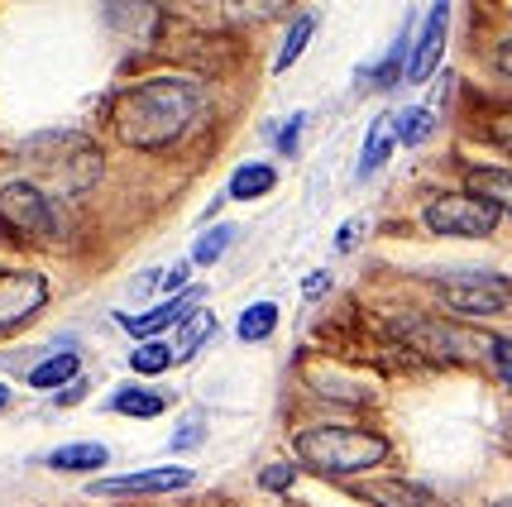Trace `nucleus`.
<instances>
[{
    "mask_svg": "<svg viewBox=\"0 0 512 507\" xmlns=\"http://www.w3.org/2000/svg\"><path fill=\"white\" fill-rule=\"evenodd\" d=\"M201 115V91L182 77H149L106 101V125L130 149H168Z\"/></svg>",
    "mask_w": 512,
    "mask_h": 507,
    "instance_id": "f257e3e1",
    "label": "nucleus"
},
{
    "mask_svg": "<svg viewBox=\"0 0 512 507\" xmlns=\"http://www.w3.org/2000/svg\"><path fill=\"white\" fill-rule=\"evenodd\" d=\"M383 455H388V441L374 436V431L321 426V431L297 436V460L316 469V474H326V479H345V474H359V469H374Z\"/></svg>",
    "mask_w": 512,
    "mask_h": 507,
    "instance_id": "f03ea898",
    "label": "nucleus"
},
{
    "mask_svg": "<svg viewBox=\"0 0 512 507\" xmlns=\"http://www.w3.org/2000/svg\"><path fill=\"white\" fill-rule=\"evenodd\" d=\"M24 158L44 173V182L53 192H67V197L101 177V149H91L87 139H77V134H63V154H53V139L39 134V139L24 144Z\"/></svg>",
    "mask_w": 512,
    "mask_h": 507,
    "instance_id": "7ed1b4c3",
    "label": "nucleus"
},
{
    "mask_svg": "<svg viewBox=\"0 0 512 507\" xmlns=\"http://www.w3.org/2000/svg\"><path fill=\"white\" fill-rule=\"evenodd\" d=\"M0 230L15 240H48L53 235V211L39 182H5L0 187Z\"/></svg>",
    "mask_w": 512,
    "mask_h": 507,
    "instance_id": "20e7f679",
    "label": "nucleus"
},
{
    "mask_svg": "<svg viewBox=\"0 0 512 507\" xmlns=\"http://www.w3.org/2000/svg\"><path fill=\"white\" fill-rule=\"evenodd\" d=\"M426 225L436 235H465V240H484L498 230V206H489L474 192H450L426 206Z\"/></svg>",
    "mask_w": 512,
    "mask_h": 507,
    "instance_id": "39448f33",
    "label": "nucleus"
},
{
    "mask_svg": "<svg viewBox=\"0 0 512 507\" xmlns=\"http://www.w3.org/2000/svg\"><path fill=\"white\" fill-rule=\"evenodd\" d=\"M441 297L460 316H493V311L508 307V283L493 273H455L441 283Z\"/></svg>",
    "mask_w": 512,
    "mask_h": 507,
    "instance_id": "423d86ee",
    "label": "nucleus"
},
{
    "mask_svg": "<svg viewBox=\"0 0 512 507\" xmlns=\"http://www.w3.org/2000/svg\"><path fill=\"white\" fill-rule=\"evenodd\" d=\"M187 484H192V469L158 464V469L125 474V479H96L87 493H91V498H134V493H178V488H187Z\"/></svg>",
    "mask_w": 512,
    "mask_h": 507,
    "instance_id": "0eeeda50",
    "label": "nucleus"
},
{
    "mask_svg": "<svg viewBox=\"0 0 512 507\" xmlns=\"http://www.w3.org/2000/svg\"><path fill=\"white\" fill-rule=\"evenodd\" d=\"M446 29H450V0H436L422 24V34H417V44L407 53V82H426L441 67V58H446Z\"/></svg>",
    "mask_w": 512,
    "mask_h": 507,
    "instance_id": "6e6552de",
    "label": "nucleus"
},
{
    "mask_svg": "<svg viewBox=\"0 0 512 507\" xmlns=\"http://www.w3.org/2000/svg\"><path fill=\"white\" fill-rule=\"evenodd\" d=\"M48 302V283L39 273H0V331L29 321Z\"/></svg>",
    "mask_w": 512,
    "mask_h": 507,
    "instance_id": "1a4fd4ad",
    "label": "nucleus"
},
{
    "mask_svg": "<svg viewBox=\"0 0 512 507\" xmlns=\"http://www.w3.org/2000/svg\"><path fill=\"white\" fill-rule=\"evenodd\" d=\"M106 20H111V29L125 34L130 44L154 48V39H158V5L154 0H111Z\"/></svg>",
    "mask_w": 512,
    "mask_h": 507,
    "instance_id": "9d476101",
    "label": "nucleus"
},
{
    "mask_svg": "<svg viewBox=\"0 0 512 507\" xmlns=\"http://www.w3.org/2000/svg\"><path fill=\"white\" fill-rule=\"evenodd\" d=\"M197 302H201V287H187L182 297H168L163 307L144 311V316H115V321H120V326H125V331H130L134 340H149V335H158L163 326H173V321H182V316H187V311L197 307Z\"/></svg>",
    "mask_w": 512,
    "mask_h": 507,
    "instance_id": "9b49d317",
    "label": "nucleus"
},
{
    "mask_svg": "<svg viewBox=\"0 0 512 507\" xmlns=\"http://www.w3.org/2000/svg\"><path fill=\"white\" fill-rule=\"evenodd\" d=\"M407 340L426 354V359H460L465 354V340L460 331H450V326H436V321H412L407 326Z\"/></svg>",
    "mask_w": 512,
    "mask_h": 507,
    "instance_id": "f8f14e48",
    "label": "nucleus"
},
{
    "mask_svg": "<svg viewBox=\"0 0 512 507\" xmlns=\"http://www.w3.org/2000/svg\"><path fill=\"white\" fill-rule=\"evenodd\" d=\"M469 192L484 197L489 206H498V216H512V168H469Z\"/></svg>",
    "mask_w": 512,
    "mask_h": 507,
    "instance_id": "ddd939ff",
    "label": "nucleus"
},
{
    "mask_svg": "<svg viewBox=\"0 0 512 507\" xmlns=\"http://www.w3.org/2000/svg\"><path fill=\"white\" fill-rule=\"evenodd\" d=\"M359 498H369V503H379V507H436L431 493L402 484V479H374V484L359 488Z\"/></svg>",
    "mask_w": 512,
    "mask_h": 507,
    "instance_id": "4468645a",
    "label": "nucleus"
},
{
    "mask_svg": "<svg viewBox=\"0 0 512 507\" xmlns=\"http://www.w3.org/2000/svg\"><path fill=\"white\" fill-rule=\"evenodd\" d=\"M393 144H398V139H393V120H379L374 130L364 134V149H359V182H369V177L388 163Z\"/></svg>",
    "mask_w": 512,
    "mask_h": 507,
    "instance_id": "2eb2a0df",
    "label": "nucleus"
},
{
    "mask_svg": "<svg viewBox=\"0 0 512 507\" xmlns=\"http://www.w3.org/2000/svg\"><path fill=\"white\" fill-rule=\"evenodd\" d=\"M407 48H412V15H407V24L398 29L393 48L383 53V63L374 67V87H379V91H388L393 82H402V77H407Z\"/></svg>",
    "mask_w": 512,
    "mask_h": 507,
    "instance_id": "dca6fc26",
    "label": "nucleus"
},
{
    "mask_svg": "<svg viewBox=\"0 0 512 507\" xmlns=\"http://www.w3.org/2000/svg\"><path fill=\"white\" fill-rule=\"evenodd\" d=\"M273 182H278V173H273L268 163H240L235 177H230V197L235 201H259L264 192H273Z\"/></svg>",
    "mask_w": 512,
    "mask_h": 507,
    "instance_id": "f3484780",
    "label": "nucleus"
},
{
    "mask_svg": "<svg viewBox=\"0 0 512 507\" xmlns=\"http://www.w3.org/2000/svg\"><path fill=\"white\" fill-rule=\"evenodd\" d=\"M312 34H316V15L312 10H302L297 20H292L288 29V39H283V48H278V58H273V72H288L302 53H307V44H312Z\"/></svg>",
    "mask_w": 512,
    "mask_h": 507,
    "instance_id": "a211bd4d",
    "label": "nucleus"
},
{
    "mask_svg": "<svg viewBox=\"0 0 512 507\" xmlns=\"http://www.w3.org/2000/svg\"><path fill=\"white\" fill-rule=\"evenodd\" d=\"M111 407L120 412V417H158L163 407H168V397L154 393V388H120V393L111 397Z\"/></svg>",
    "mask_w": 512,
    "mask_h": 507,
    "instance_id": "6ab92c4d",
    "label": "nucleus"
},
{
    "mask_svg": "<svg viewBox=\"0 0 512 507\" xmlns=\"http://www.w3.org/2000/svg\"><path fill=\"white\" fill-rule=\"evenodd\" d=\"M216 331V316L211 311H187L182 316V335H178V354L182 359H192V354L201 350V340Z\"/></svg>",
    "mask_w": 512,
    "mask_h": 507,
    "instance_id": "aec40b11",
    "label": "nucleus"
},
{
    "mask_svg": "<svg viewBox=\"0 0 512 507\" xmlns=\"http://www.w3.org/2000/svg\"><path fill=\"white\" fill-rule=\"evenodd\" d=\"M53 469H101L106 464V445H63L48 455Z\"/></svg>",
    "mask_w": 512,
    "mask_h": 507,
    "instance_id": "412c9836",
    "label": "nucleus"
},
{
    "mask_svg": "<svg viewBox=\"0 0 512 507\" xmlns=\"http://www.w3.org/2000/svg\"><path fill=\"white\" fill-rule=\"evenodd\" d=\"M426 134H431V111H426V106H412V111H402L398 120H393V139L407 144V149L426 144Z\"/></svg>",
    "mask_w": 512,
    "mask_h": 507,
    "instance_id": "4be33fe9",
    "label": "nucleus"
},
{
    "mask_svg": "<svg viewBox=\"0 0 512 507\" xmlns=\"http://www.w3.org/2000/svg\"><path fill=\"white\" fill-rule=\"evenodd\" d=\"M273 326H278V307L273 302H254V307H245V316H240V340H268L273 335Z\"/></svg>",
    "mask_w": 512,
    "mask_h": 507,
    "instance_id": "5701e85b",
    "label": "nucleus"
},
{
    "mask_svg": "<svg viewBox=\"0 0 512 507\" xmlns=\"http://www.w3.org/2000/svg\"><path fill=\"white\" fill-rule=\"evenodd\" d=\"M72 374H77V359H72V354H53L39 369H29V383H34V388H63Z\"/></svg>",
    "mask_w": 512,
    "mask_h": 507,
    "instance_id": "b1692460",
    "label": "nucleus"
},
{
    "mask_svg": "<svg viewBox=\"0 0 512 507\" xmlns=\"http://www.w3.org/2000/svg\"><path fill=\"white\" fill-rule=\"evenodd\" d=\"M230 240H235V225H216V230H206V235L197 240V249H192V264H201V268L216 264L225 249H230Z\"/></svg>",
    "mask_w": 512,
    "mask_h": 507,
    "instance_id": "393cba45",
    "label": "nucleus"
},
{
    "mask_svg": "<svg viewBox=\"0 0 512 507\" xmlns=\"http://www.w3.org/2000/svg\"><path fill=\"white\" fill-rule=\"evenodd\" d=\"M134 374H163L168 364H173V350L168 345H158V340H149V345H139V350L130 354Z\"/></svg>",
    "mask_w": 512,
    "mask_h": 507,
    "instance_id": "a878e982",
    "label": "nucleus"
},
{
    "mask_svg": "<svg viewBox=\"0 0 512 507\" xmlns=\"http://www.w3.org/2000/svg\"><path fill=\"white\" fill-rule=\"evenodd\" d=\"M225 10L235 20H273L278 10H288V0H225Z\"/></svg>",
    "mask_w": 512,
    "mask_h": 507,
    "instance_id": "bb28decb",
    "label": "nucleus"
},
{
    "mask_svg": "<svg viewBox=\"0 0 512 507\" xmlns=\"http://www.w3.org/2000/svg\"><path fill=\"white\" fill-rule=\"evenodd\" d=\"M302 125H307V115H292V120H283V125H278V149H283V154H297V149H302Z\"/></svg>",
    "mask_w": 512,
    "mask_h": 507,
    "instance_id": "cd10ccee",
    "label": "nucleus"
},
{
    "mask_svg": "<svg viewBox=\"0 0 512 507\" xmlns=\"http://www.w3.org/2000/svg\"><path fill=\"white\" fill-rule=\"evenodd\" d=\"M201 431H206V421H201V417L182 421V426H178V436H173V450H178V455H182V450H197V445L206 441Z\"/></svg>",
    "mask_w": 512,
    "mask_h": 507,
    "instance_id": "c85d7f7f",
    "label": "nucleus"
},
{
    "mask_svg": "<svg viewBox=\"0 0 512 507\" xmlns=\"http://www.w3.org/2000/svg\"><path fill=\"white\" fill-rule=\"evenodd\" d=\"M292 479H297V469H292V464H268L264 474H259V484L273 488V493H283V488H292Z\"/></svg>",
    "mask_w": 512,
    "mask_h": 507,
    "instance_id": "c756f323",
    "label": "nucleus"
},
{
    "mask_svg": "<svg viewBox=\"0 0 512 507\" xmlns=\"http://www.w3.org/2000/svg\"><path fill=\"white\" fill-rule=\"evenodd\" d=\"M489 350H493V364H498V374L512 383V340H493Z\"/></svg>",
    "mask_w": 512,
    "mask_h": 507,
    "instance_id": "7c9ffc66",
    "label": "nucleus"
},
{
    "mask_svg": "<svg viewBox=\"0 0 512 507\" xmlns=\"http://www.w3.org/2000/svg\"><path fill=\"white\" fill-rule=\"evenodd\" d=\"M355 240H359V221H345L340 225V235H335V249H340V254H350Z\"/></svg>",
    "mask_w": 512,
    "mask_h": 507,
    "instance_id": "2f4dec72",
    "label": "nucleus"
},
{
    "mask_svg": "<svg viewBox=\"0 0 512 507\" xmlns=\"http://www.w3.org/2000/svg\"><path fill=\"white\" fill-rule=\"evenodd\" d=\"M326 287H331V273H312V278H307V287H302V297H307V302H316V297H326Z\"/></svg>",
    "mask_w": 512,
    "mask_h": 507,
    "instance_id": "473e14b6",
    "label": "nucleus"
},
{
    "mask_svg": "<svg viewBox=\"0 0 512 507\" xmlns=\"http://www.w3.org/2000/svg\"><path fill=\"white\" fill-rule=\"evenodd\" d=\"M187 278H192V259H182V264L173 268V273H168V283H163V292H178V287L187 283Z\"/></svg>",
    "mask_w": 512,
    "mask_h": 507,
    "instance_id": "72a5a7b5",
    "label": "nucleus"
},
{
    "mask_svg": "<svg viewBox=\"0 0 512 507\" xmlns=\"http://www.w3.org/2000/svg\"><path fill=\"white\" fill-rule=\"evenodd\" d=\"M493 134H498V144H508V149H512V111L493 120Z\"/></svg>",
    "mask_w": 512,
    "mask_h": 507,
    "instance_id": "f704fd0d",
    "label": "nucleus"
},
{
    "mask_svg": "<svg viewBox=\"0 0 512 507\" xmlns=\"http://www.w3.org/2000/svg\"><path fill=\"white\" fill-rule=\"evenodd\" d=\"M498 72H503V77H512V39H503V44H498Z\"/></svg>",
    "mask_w": 512,
    "mask_h": 507,
    "instance_id": "c9c22d12",
    "label": "nucleus"
},
{
    "mask_svg": "<svg viewBox=\"0 0 512 507\" xmlns=\"http://www.w3.org/2000/svg\"><path fill=\"white\" fill-rule=\"evenodd\" d=\"M82 393H87V383H72V388L63 383V397H58V402H63V407H72V402H77Z\"/></svg>",
    "mask_w": 512,
    "mask_h": 507,
    "instance_id": "e433bc0d",
    "label": "nucleus"
},
{
    "mask_svg": "<svg viewBox=\"0 0 512 507\" xmlns=\"http://www.w3.org/2000/svg\"><path fill=\"white\" fill-rule=\"evenodd\" d=\"M154 283H158V273H144V278L134 283V292H154Z\"/></svg>",
    "mask_w": 512,
    "mask_h": 507,
    "instance_id": "4c0bfd02",
    "label": "nucleus"
},
{
    "mask_svg": "<svg viewBox=\"0 0 512 507\" xmlns=\"http://www.w3.org/2000/svg\"><path fill=\"white\" fill-rule=\"evenodd\" d=\"M5 407H10V393H5V388H0V412H5Z\"/></svg>",
    "mask_w": 512,
    "mask_h": 507,
    "instance_id": "58836bf2",
    "label": "nucleus"
},
{
    "mask_svg": "<svg viewBox=\"0 0 512 507\" xmlns=\"http://www.w3.org/2000/svg\"><path fill=\"white\" fill-rule=\"evenodd\" d=\"M498 507H512V503H498Z\"/></svg>",
    "mask_w": 512,
    "mask_h": 507,
    "instance_id": "ea45409f",
    "label": "nucleus"
}]
</instances>
